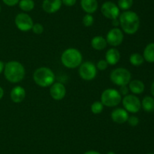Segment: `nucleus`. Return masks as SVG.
Wrapping results in <instances>:
<instances>
[{"label":"nucleus","instance_id":"nucleus-1","mask_svg":"<svg viewBox=\"0 0 154 154\" xmlns=\"http://www.w3.org/2000/svg\"><path fill=\"white\" fill-rule=\"evenodd\" d=\"M122 30L129 35L135 34L140 27V18L135 12L124 11L119 17Z\"/></svg>","mask_w":154,"mask_h":154},{"label":"nucleus","instance_id":"nucleus-2","mask_svg":"<svg viewBox=\"0 0 154 154\" xmlns=\"http://www.w3.org/2000/svg\"><path fill=\"white\" fill-rule=\"evenodd\" d=\"M4 74L8 81L11 83H17L23 79L26 70L22 63L12 60L5 65Z\"/></svg>","mask_w":154,"mask_h":154},{"label":"nucleus","instance_id":"nucleus-3","mask_svg":"<svg viewBox=\"0 0 154 154\" xmlns=\"http://www.w3.org/2000/svg\"><path fill=\"white\" fill-rule=\"evenodd\" d=\"M83 56L79 50L74 48L65 50L61 55V62L66 67L75 69L82 63Z\"/></svg>","mask_w":154,"mask_h":154},{"label":"nucleus","instance_id":"nucleus-4","mask_svg":"<svg viewBox=\"0 0 154 154\" xmlns=\"http://www.w3.org/2000/svg\"><path fill=\"white\" fill-rule=\"evenodd\" d=\"M33 80L41 87H48L53 85L55 80L54 72L48 67L38 68L33 73Z\"/></svg>","mask_w":154,"mask_h":154},{"label":"nucleus","instance_id":"nucleus-5","mask_svg":"<svg viewBox=\"0 0 154 154\" xmlns=\"http://www.w3.org/2000/svg\"><path fill=\"white\" fill-rule=\"evenodd\" d=\"M131 78L132 75L129 69L123 67L116 68L110 74L111 81L118 86L127 85L130 82Z\"/></svg>","mask_w":154,"mask_h":154},{"label":"nucleus","instance_id":"nucleus-6","mask_svg":"<svg viewBox=\"0 0 154 154\" xmlns=\"http://www.w3.org/2000/svg\"><path fill=\"white\" fill-rule=\"evenodd\" d=\"M122 101L120 92L114 88L105 89L101 95V102L108 107H117Z\"/></svg>","mask_w":154,"mask_h":154},{"label":"nucleus","instance_id":"nucleus-7","mask_svg":"<svg viewBox=\"0 0 154 154\" xmlns=\"http://www.w3.org/2000/svg\"><path fill=\"white\" fill-rule=\"evenodd\" d=\"M78 72L81 79L86 81H90L96 78L97 75V68L92 62L86 61L80 65Z\"/></svg>","mask_w":154,"mask_h":154},{"label":"nucleus","instance_id":"nucleus-8","mask_svg":"<svg viewBox=\"0 0 154 154\" xmlns=\"http://www.w3.org/2000/svg\"><path fill=\"white\" fill-rule=\"evenodd\" d=\"M125 110L132 113H138L141 108V103L139 98L134 95H127L122 99Z\"/></svg>","mask_w":154,"mask_h":154},{"label":"nucleus","instance_id":"nucleus-9","mask_svg":"<svg viewBox=\"0 0 154 154\" xmlns=\"http://www.w3.org/2000/svg\"><path fill=\"white\" fill-rule=\"evenodd\" d=\"M14 23L17 29L20 31L27 32L32 30L33 27V21L31 17L26 13H20L15 17Z\"/></svg>","mask_w":154,"mask_h":154},{"label":"nucleus","instance_id":"nucleus-10","mask_svg":"<svg viewBox=\"0 0 154 154\" xmlns=\"http://www.w3.org/2000/svg\"><path fill=\"white\" fill-rule=\"evenodd\" d=\"M101 11L102 14L108 19H116L120 16V8L117 5L111 1L105 2L102 4Z\"/></svg>","mask_w":154,"mask_h":154},{"label":"nucleus","instance_id":"nucleus-11","mask_svg":"<svg viewBox=\"0 0 154 154\" xmlns=\"http://www.w3.org/2000/svg\"><path fill=\"white\" fill-rule=\"evenodd\" d=\"M124 35L123 31L118 27H114L108 31L106 36L107 43L113 47H117L123 42Z\"/></svg>","mask_w":154,"mask_h":154},{"label":"nucleus","instance_id":"nucleus-12","mask_svg":"<svg viewBox=\"0 0 154 154\" xmlns=\"http://www.w3.org/2000/svg\"><path fill=\"white\" fill-rule=\"evenodd\" d=\"M51 86L50 94L53 99L56 100V101H60L65 98L66 94V89L64 85L60 82H56L51 85Z\"/></svg>","mask_w":154,"mask_h":154},{"label":"nucleus","instance_id":"nucleus-13","mask_svg":"<svg viewBox=\"0 0 154 154\" xmlns=\"http://www.w3.org/2000/svg\"><path fill=\"white\" fill-rule=\"evenodd\" d=\"M129 116V113L124 108H116L111 113V118L113 122L118 124L127 122Z\"/></svg>","mask_w":154,"mask_h":154},{"label":"nucleus","instance_id":"nucleus-14","mask_svg":"<svg viewBox=\"0 0 154 154\" xmlns=\"http://www.w3.org/2000/svg\"><path fill=\"white\" fill-rule=\"evenodd\" d=\"M62 4V0H44L42 8L47 13L54 14L60 10Z\"/></svg>","mask_w":154,"mask_h":154},{"label":"nucleus","instance_id":"nucleus-15","mask_svg":"<svg viewBox=\"0 0 154 154\" xmlns=\"http://www.w3.org/2000/svg\"><path fill=\"white\" fill-rule=\"evenodd\" d=\"M10 97L11 99V101H13L14 103H16V104L21 103L24 99H25V89L20 85L15 86V87L13 88L12 90L11 91Z\"/></svg>","mask_w":154,"mask_h":154},{"label":"nucleus","instance_id":"nucleus-16","mask_svg":"<svg viewBox=\"0 0 154 154\" xmlns=\"http://www.w3.org/2000/svg\"><path fill=\"white\" fill-rule=\"evenodd\" d=\"M120 59V51L115 48H111L105 54V60L109 65H115Z\"/></svg>","mask_w":154,"mask_h":154},{"label":"nucleus","instance_id":"nucleus-17","mask_svg":"<svg viewBox=\"0 0 154 154\" xmlns=\"http://www.w3.org/2000/svg\"><path fill=\"white\" fill-rule=\"evenodd\" d=\"M81 8L87 14H93L98 9L97 0H81Z\"/></svg>","mask_w":154,"mask_h":154},{"label":"nucleus","instance_id":"nucleus-18","mask_svg":"<svg viewBox=\"0 0 154 154\" xmlns=\"http://www.w3.org/2000/svg\"><path fill=\"white\" fill-rule=\"evenodd\" d=\"M128 85L129 90L135 95H139L144 91V84L141 80H132Z\"/></svg>","mask_w":154,"mask_h":154},{"label":"nucleus","instance_id":"nucleus-19","mask_svg":"<svg viewBox=\"0 0 154 154\" xmlns=\"http://www.w3.org/2000/svg\"><path fill=\"white\" fill-rule=\"evenodd\" d=\"M107 44L108 43H107L106 39L100 36H95L91 40V46L97 51L105 49L107 46Z\"/></svg>","mask_w":154,"mask_h":154},{"label":"nucleus","instance_id":"nucleus-20","mask_svg":"<svg viewBox=\"0 0 154 154\" xmlns=\"http://www.w3.org/2000/svg\"><path fill=\"white\" fill-rule=\"evenodd\" d=\"M144 60L148 63H154V43H150L145 47L143 53Z\"/></svg>","mask_w":154,"mask_h":154},{"label":"nucleus","instance_id":"nucleus-21","mask_svg":"<svg viewBox=\"0 0 154 154\" xmlns=\"http://www.w3.org/2000/svg\"><path fill=\"white\" fill-rule=\"evenodd\" d=\"M141 103V107L144 111L151 113L154 111V98L151 96H146L143 98Z\"/></svg>","mask_w":154,"mask_h":154},{"label":"nucleus","instance_id":"nucleus-22","mask_svg":"<svg viewBox=\"0 0 154 154\" xmlns=\"http://www.w3.org/2000/svg\"><path fill=\"white\" fill-rule=\"evenodd\" d=\"M19 7L25 12L31 11L35 8V2L33 0H20Z\"/></svg>","mask_w":154,"mask_h":154},{"label":"nucleus","instance_id":"nucleus-23","mask_svg":"<svg viewBox=\"0 0 154 154\" xmlns=\"http://www.w3.org/2000/svg\"><path fill=\"white\" fill-rule=\"evenodd\" d=\"M144 59L139 53H133L129 57V62L135 66H139L143 64Z\"/></svg>","mask_w":154,"mask_h":154},{"label":"nucleus","instance_id":"nucleus-24","mask_svg":"<svg viewBox=\"0 0 154 154\" xmlns=\"http://www.w3.org/2000/svg\"><path fill=\"white\" fill-rule=\"evenodd\" d=\"M133 5V0H118L117 6L119 8L123 11H127Z\"/></svg>","mask_w":154,"mask_h":154},{"label":"nucleus","instance_id":"nucleus-25","mask_svg":"<svg viewBox=\"0 0 154 154\" xmlns=\"http://www.w3.org/2000/svg\"><path fill=\"white\" fill-rule=\"evenodd\" d=\"M104 105L101 101H95L91 105V111L93 114H99L103 111Z\"/></svg>","mask_w":154,"mask_h":154},{"label":"nucleus","instance_id":"nucleus-26","mask_svg":"<svg viewBox=\"0 0 154 154\" xmlns=\"http://www.w3.org/2000/svg\"><path fill=\"white\" fill-rule=\"evenodd\" d=\"M82 22L85 27H91L93 24V23H94V18H93V16L91 14H87L83 18Z\"/></svg>","mask_w":154,"mask_h":154},{"label":"nucleus","instance_id":"nucleus-27","mask_svg":"<svg viewBox=\"0 0 154 154\" xmlns=\"http://www.w3.org/2000/svg\"><path fill=\"white\" fill-rule=\"evenodd\" d=\"M32 30L33 33L36 35H40L42 34L44 32V27L41 24H33V27L32 28Z\"/></svg>","mask_w":154,"mask_h":154},{"label":"nucleus","instance_id":"nucleus-28","mask_svg":"<svg viewBox=\"0 0 154 154\" xmlns=\"http://www.w3.org/2000/svg\"><path fill=\"white\" fill-rule=\"evenodd\" d=\"M127 122L129 123V125H130V126L135 127L138 125V123H139V119L135 116H129Z\"/></svg>","mask_w":154,"mask_h":154},{"label":"nucleus","instance_id":"nucleus-29","mask_svg":"<svg viewBox=\"0 0 154 154\" xmlns=\"http://www.w3.org/2000/svg\"><path fill=\"white\" fill-rule=\"evenodd\" d=\"M108 63H107V61L105 60H100L98 61L97 64H96V68L99 70H105V69L108 68Z\"/></svg>","mask_w":154,"mask_h":154},{"label":"nucleus","instance_id":"nucleus-30","mask_svg":"<svg viewBox=\"0 0 154 154\" xmlns=\"http://www.w3.org/2000/svg\"><path fill=\"white\" fill-rule=\"evenodd\" d=\"M120 90L118 91L119 92H120V94L122 95H123V96H126V95H129V87H128L127 85H122V86H120Z\"/></svg>","mask_w":154,"mask_h":154},{"label":"nucleus","instance_id":"nucleus-31","mask_svg":"<svg viewBox=\"0 0 154 154\" xmlns=\"http://www.w3.org/2000/svg\"><path fill=\"white\" fill-rule=\"evenodd\" d=\"M2 2L8 6H14L19 3L20 0H2Z\"/></svg>","mask_w":154,"mask_h":154},{"label":"nucleus","instance_id":"nucleus-32","mask_svg":"<svg viewBox=\"0 0 154 154\" xmlns=\"http://www.w3.org/2000/svg\"><path fill=\"white\" fill-rule=\"evenodd\" d=\"M76 2L77 0H62V3L66 6H68V7L75 5Z\"/></svg>","mask_w":154,"mask_h":154},{"label":"nucleus","instance_id":"nucleus-33","mask_svg":"<svg viewBox=\"0 0 154 154\" xmlns=\"http://www.w3.org/2000/svg\"><path fill=\"white\" fill-rule=\"evenodd\" d=\"M112 22H111V24H112L113 27H117L118 26H120V21H119L118 18H116V19L111 20Z\"/></svg>","mask_w":154,"mask_h":154},{"label":"nucleus","instance_id":"nucleus-34","mask_svg":"<svg viewBox=\"0 0 154 154\" xmlns=\"http://www.w3.org/2000/svg\"><path fill=\"white\" fill-rule=\"evenodd\" d=\"M4 68H5V63H3L2 60H0V74L4 71Z\"/></svg>","mask_w":154,"mask_h":154},{"label":"nucleus","instance_id":"nucleus-35","mask_svg":"<svg viewBox=\"0 0 154 154\" xmlns=\"http://www.w3.org/2000/svg\"><path fill=\"white\" fill-rule=\"evenodd\" d=\"M84 154H100L99 152L97 151H94V150H90V151H87V152H84Z\"/></svg>","mask_w":154,"mask_h":154},{"label":"nucleus","instance_id":"nucleus-36","mask_svg":"<svg viewBox=\"0 0 154 154\" xmlns=\"http://www.w3.org/2000/svg\"><path fill=\"white\" fill-rule=\"evenodd\" d=\"M3 96H4V90H3L2 88L0 86V100L3 98Z\"/></svg>","mask_w":154,"mask_h":154},{"label":"nucleus","instance_id":"nucleus-37","mask_svg":"<svg viewBox=\"0 0 154 154\" xmlns=\"http://www.w3.org/2000/svg\"><path fill=\"white\" fill-rule=\"evenodd\" d=\"M150 91H151L152 95H153V97L154 98V82H153V84H152L151 88H150Z\"/></svg>","mask_w":154,"mask_h":154},{"label":"nucleus","instance_id":"nucleus-38","mask_svg":"<svg viewBox=\"0 0 154 154\" xmlns=\"http://www.w3.org/2000/svg\"><path fill=\"white\" fill-rule=\"evenodd\" d=\"M107 154H116V153L114 152H112V151H111V152H108Z\"/></svg>","mask_w":154,"mask_h":154},{"label":"nucleus","instance_id":"nucleus-39","mask_svg":"<svg viewBox=\"0 0 154 154\" xmlns=\"http://www.w3.org/2000/svg\"><path fill=\"white\" fill-rule=\"evenodd\" d=\"M0 12H1V5H0Z\"/></svg>","mask_w":154,"mask_h":154},{"label":"nucleus","instance_id":"nucleus-40","mask_svg":"<svg viewBox=\"0 0 154 154\" xmlns=\"http://www.w3.org/2000/svg\"><path fill=\"white\" fill-rule=\"evenodd\" d=\"M148 154H154V153H148Z\"/></svg>","mask_w":154,"mask_h":154}]
</instances>
